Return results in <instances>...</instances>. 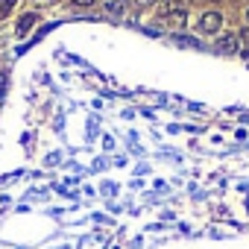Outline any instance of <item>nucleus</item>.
Wrapping results in <instances>:
<instances>
[{
    "mask_svg": "<svg viewBox=\"0 0 249 249\" xmlns=\"http://www.w3.org/2000/svg\"><path fill=\"white\" fill-rule=\"evenodd\" d=\"M220 27H223V15H220V12H205V15L199 18V33H205V36L220 33Z\"/></svg>",
    "mask_w": 249,
    "mask_h": 249,
    "instance_id": "f257e3e1",
    "label": "nucleus"
},
{
    "mask_svg": "<svg viewBox=\"0 0 249 249\" xmlns=\"http://www.w3.org/2000/svg\"><path fill=\"white\" fill-rule=\"evenodd\" d=\"M36 21H38V15H36V12H30V15H24V18L18 21V30H15V36H18V38H24V36H30V33H33V27H36Z\"/></svg>",
    "mask_w": 249,
    "mask_h": 249,
    "instance_id": "f03ea898",
    "label": "nucleus"
},
{
    "mask_svg": "<svg viewBox=\"0 0 249 249\" xmlns=\"http://www.w3.org/2000/svg\"><path fill=\"white\" fill-rule=\"evenodd\" d=\"M164 24H170L173 30H182V27H188V9H176V12H170V15L164 18Z\"/></svg>",
    "mask_w": 249,
    "mask_h": 249,
    "instance_id": "7ed1b4c3",
    "label": "nucleus"
},
{
    "mask_svg": "<svg viewBox=\"0 0 249 249\" xmlns=\"http://www.w3.org/2000/svg\"><path fill=\"white\" fill-rule=\"evenodd\" d=\"M217 47H220V50H226V53H231V50H237V47H240V36H234V33L220 36V38H217Z\"/></svg>",
    "mask_w": 249,
    "mask_h": 249,
    "instance_id": "20e7f679",
    "label": "nucleus"
},
{
    "mask_svg": "<svg viewBox=\"0 0 249 249\" xmlns=\"http://www.w3.org/2000/svg\"><path fill=\"white\" fill-rule=\"evenodd\" d=\"M126 9V0H106V12L108 15H123Z\"/></svg>",
    "mask_w": 249,
    "mask_h": 249,
    "instance_id": "39448f33",
    "label": "nucleus"
},
{
    "mask_svg": "<svg viewBox=\"0 0 249 249\" xmlns=\"http://www.w3.org/2000/svg\"><path fill=\"white\" fill-rule=\"evenodd\" d=\"M176 9H185L182 0H164V3H161V18H167V15L176 12Z\"/></svg>",
    "mask_w": 249,
    "mask_h": 249,
    "instance_id": "423d86ee",
    "label": "nucleus"
},
{
    "mask_svg": "<svg viewBox=\"0 0 249 249\" xmlns=\"http://www.w3.org/2000/svg\"><path fill=\"white\" fill-rule=\"evenodd\" d=\"M15 3H18V0H0V18H6L15 9Z\"/></svg>",
    "mask_w": 249,
    "mask_h": 249,
    "instance_id": "0eeeda50",
    "label": "nucleus"
},
{
    "mask_svg": "<svg viewBox=\"0 0 249 249\" xmlns=\"http://www.w3.org/2000/svg\"><path fill=\"white\" fill-rule=\"evenodd\" d=\"M153 3H156V0H135V6H138V9H150Z\"/></svg>",
    "mask_w": 249,
    "mask_h": 249,
    "instance_id": "6e6552de",
    "label": "nucleus"
},
{
    "mask_svg": "<svg viewBox=\"0 0 249 249\" xmlns=\"http://www.w3.org/2000/svg\"><path fill=\"white\" fill-rule=\"evenodd\" d=\"M73 3H76V6H91L94 0H73Z\"/></svg>",
    "mask_w": 249,
    "mask_h": 249,
    "instance_id": "1a4fd4ad",
    "label": "nucleus"
},
{
    "mask_svg": "<svg viewBox=\"0 0 249 249\" xmlns=\"http://www.w3.org/2000/svg\"><path fill=\"white\" fill-rule=\"evenodd\" d=\"M246 24H249V9H246Z\"/></svg>",
    "mask_w": 249,
    "mask_h": 249,
    "instance_id": "9d476101",
    "label": "nucleus"
}]
</instances>
